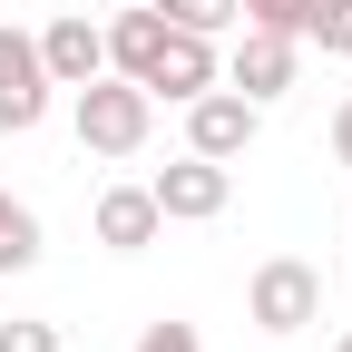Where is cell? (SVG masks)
<instances>
[{"label": "cell", "mask_w": 352, "mask_h": 352, "mask_svg": "<svg viewBox=\"0 0 352 352\" xmlns=\"http://www.w3.org/2000/svg\"><path fill=\"white\" fill-rule=\"evenodd\" d=\"M303 39H314L323 59H352V0H314V10H303Z\"/></svg>", "instance_id": "cell-12"}, {"label": "cell", "mask_w": 352, "mask_h": 352, "mask_svg": "<svg viewBox=\"0 0 352 352\" xmlns=\"http://www.w3.org/2000/svg\"><path fill=\"white\" fill-rule=\"evenodd\" d=\"M157 235H166V215H157L147 186H108V196H98V245H108V254H147Z\"/></svg>", "instance_id": "cell-9"}, {"label": "cell", "mask_w": 352, "mask_h": 352, "mask_svg": "<svg viewBox=\"0 0 352 352\" xmlns=\"http://www.w3.org/2000/svg\"><path fill=\"white\" fill-rule=\"evenodd\" d=\"M226 78V59H215V39H196V30H166V50H157V69L138 78L147 98H166V108H186L196 88H215Z\"/></svg>", "instance_id": "cell-8"}, {"label": "cell", "mask_w": 352, "mask_h": 352, "mask_svg": "<svg viewBox=\"0 0 352 352\" xmlns=\"http://www.w3.org/2000/svg\"><path fill=\"white\" fill-rule=\"evenodd\" d=\"M235 10H245L254 30H284V39H303V10H314V0H235Z\"/></svg>", "instance_id": "cell-14"}, {"label": "cell", "mask_w": 352, "mask_h": 352, "mask_svg": "<svg viewBox=\"0 0 352 352\" xmlns=\"http://www.w3.org/2000/svg\"><path fill=\"white\" fill-rule=\"evenodd\" d=\"M147 10L166 20V30H196V39H226L245 10H235V0H147Z\"/></svg>", "instance_id": "cell-11"}, {"label": "cell", "mask_w": 352, "mask_h": 352, "mask_svg": "<svg viewBox=\"0 0 352 352\" xmlns=\"http://www.w3.org/2000/svg\"><path fill=\"white\" fill-rule=\"evenodd\" d=\"M294 69H303V39H284V30H254V20H235V50H226V88H235V98L274 108L284 88H294Z\"/></svg>", "instance_id": "cell-3"}, {"label": "cell", "mask_w": 352, "mask_h": 352, "mask_svg": "<svg viewBox=\"0 0 352 352\" xmlns=\"http://www.w3.org/2000/svg\"><path fill=\"white\" fill-rule=\"evenodd\" d=\"M157 50H166V20H157V10H118V20H108V69H118V78H147Z\"/></svg>", "instance_id": "cell-10"}, {"label": "cell", "mask_w": 352, "mask_h": 352, "mask_svg": "<svg viewBox=\"0 0 352 352\" xmlns=\"http://www.w3.org/2000/svg\"><path fill=\"white\" fill-rule=\"evenodd\" d=\"M245 323L254 333H303V323H323V264H303V254H264L254 264V284H245Z\"/></svg>", "instance_id": "cell-2"}, {"label": "cell", "mask_w": 352, "mask_h": 352, "mask_svg": "<svg viewBox=\"0 0 352 352\" xmlns=\"http://www.w3.org/2000/svg\"><path fill=\"white\" fill-rule=\"evenodd\" d=\"M333 352H352V323H342V342H333Z\"/></svg>", "instance_id": "cell-18"}, {"label": "cell", "mask_w": 352, "mask_h": 352, "mask_svg": "<svg viewBox=\"0 0 352 352\" xmlns=\"http://www.w3.org/2000/svg\"><path fill=\"white\" fill-rule=\"evenodd\" d=\"M50 69H39V39L0 20V138H30V127H50Z\"/></svg>", "instance_id": "cell-4"}, {"label": "cell", "mask_w": 352, "mask_h": 352, "mask_svg": "<svg viewBox=\"0 0 352 352\" xmlns=\"http://www.w3.org/2000/svg\"><path fill=\"white\" fill-rule=\"evenodd\" d=\"M39 69H50V88H88L108 69V30L88 20V10H59L50 30H39Z\"/></svg>", "instance_id": "cell-7"}, {"label": "cell", "mask_w": 352, "mask_h": 352, "mask_svg": "<svg viewBox=\"0 0 352 352\" xmlns=\"http://www.w3.org/2000/svg\"><path fill=\"white\" fill-rule=\"evenodd\" d=\"M333 166H352V98L333 108Z\"/></svg>", "instance_id": "cell-16"}, {"label": "cell", "mask_w": 352, "mask_h": 352, "mask_svg": "<svg viewBox=\"0 0 352 352\" xmlns=\"http://www.w3.org/2000/svg\"><path fill=\"white\" fill-rule=\"evenodd\" d=\"M127 352H206V342H196V323H147Z\"/></svg>", "instance_id": "cell-15"}, {"label": "cell", "mask_w": 352, "mask_h": 352, "mask_svg": "<svg viewBox=\"0 0 352 352\" xmlns=\"http://www.w3.org/2000/svg\"><path fill=\"white\" fill-rule=\"evenodd\" d=\"M10 215H20V196H10V186H0V226H10Z\"/></svg>", "instance_id": "cell-17"}, {"label": "cell", "mask_w": 352, "mask_h": 352, "mask_svg": "<svg viewBox=\"0 0 352 352\" xmlns=\"http://www.w3.org/2000/svg\"><path fill=\"white\" fill-rule=\"evenodd\" d=\"M0 352H69V333L39 323V314H10V323H0Z\"/></svg>", "instance_id": "cell-13"}, {"label": "cell", "mask_w": 352, "mask_h": 352, "mask_svg": "<svg viewBox=\"0 0 352 352\" xmlns=\"http://www.w3.org/2000/svg\"><path fill=\"white\" fill-rule=\"evenodd\" d=\"M69 127H78V157H138L147 147V127H157V98L138 78H118V69H98L88 88H69Z\"/></svg>", "instance_id": "cell-1"}, {"label": "cell", "mask_w": 352, "mask_h": 352, "mask_svg": "<svg viewBox=\"0 0 352 352\" xmlns=\"http://www.w3.org/2000/svg\"><path fill=\"white\" fill-rule=\"evenodd\" d=\"M254 138H264V108H254V98H235L226 78H215V88H196V98H186V147H196V157L235 166V157H245Z\"/></svg>", "instance_id": "cell-6"}, {"label": "cell", "mask_w": 352, "mask_h": 352, "mask_svg": "<svg viewBox=\"0 0 352 352\" xmlns=\"http://www.w3.org/2000/svg\"><path fill=\"white\" fill-rule=\"evenodd\" d=\"M147 196H157V215L166 226H206V215H226V196H235V166H215V157H166L157 176H147Z\"/></svg>", "instance_id": "cell-5"}]
</instances>
